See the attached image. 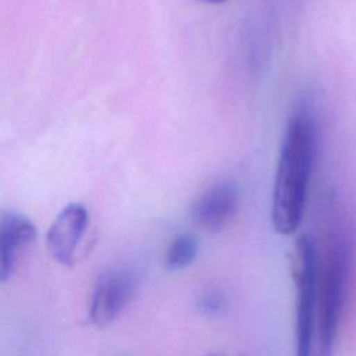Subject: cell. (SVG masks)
<instances>
[{
	"mask_svg": "<svg viewBox=\"0 0 356 356\" xmlns=\"http://www.w3.org/2000/svg\"><path fill=\"white\" fill-rule=\"evenodd\" d=\"M239 189L232 181H218L209 186L192 204V221L207 232L222 231L236 216Z\"/></svg>",
	"mask_w": 356,
	"mask_h": 356,
	"instance_id": "cell-5",
	"label": "cell"
},
{
	"mask_svg": "<svg viewBox=\"0 0 356 356\" xmlns=\"http://www.w3.org/2000/svg\"><path fill=\"white\" fill-rule=\"evenodd\" d=\"M206 356H224V355H218V353H209Z\"/></svg>",
	"mask_w": 356,
	"mask_h": 356,
	"instance_id": "cell-11",
	"label": "cell"
},
{
	"mask_svg": "<svg viewBox=\"0 0 356 356\" xmlns=\"http://www.w3.org/2000/svg\"><path fill=\"white\" fill-rule=\"evenodd\" d=\"M316 149L314 115L307 107H298L284 132L273 189L271 222L281 235L296 232L303 220Z\"/></svg>",
	"mask_w": 356,
	"mask_h": 356,
	"instance_id": "cell-2",
	"label": "cell"
},
{
	"mask_svg": "<svg viewBox=\"0 0 356 356\" xmlns=\"http://www.w3.org/2000/svg\"><path fill=\"white\" fill-rule=\"evenodd\" d=\"M36 238L35 225L14 211L0 213V281H7L13 273L17 253Z\"/></svg>",
	"mask_w": 356,
	"mask_h": 356,
	"instance_id": "cell-7",
	"label": "cell"
},
{
	"mask_svg": "<svg viewBox=\"0 0 356 356\" xmlns=\"http://www.w3.org/2000/svg\"><path fill=\"white\" fill-rule=\"evenodd\" d=\"M88 211L79 203H70L58 213L46 238L47 249L54 260L65 267L74 264L76 249L88 228Z\"/></svg>",
	"mask_w": 356,
	"mask_h": 356,
	"instance_id": "cell-6",
	"label": "cell"
},
{
	"mask_svg": "<svg viewBox=\"0 0 356 356\" xmlns=\"http://www.w3.org/2000/svg\"><path fill=\"white\" fill-rule=\"evenodd\" d=\"M138 282V274L128 267H115L103 273L90 296L89 320L92 324L104 327L113 323L135 296Z\"/></svg>",
	"mask_w": 356,
	"mask_h": 356,
	"instance_id": "cell-4",
	"label": "cell"
},
{
	"mask_svg": "<svg viewBox=\"0 0 356 356\" xmlns=\"http://www.w3.org/2000/svg\"><path fill=\"white\" fill-rule=\"evenodd\" d=\"M293 280L296 286L295 356H313L317 318V286L316 243L312 234H303L296 241Z\"/></svg>",
	"mask_w": 356,
	"mask_h": 356,
	"instance_id": "cell-3",
	"label": "cell"
},
{
	"mask_svg": "<svg viewBox=\"0 0 356 356\" xmlns=\"http://www.w3.org/2000/svg\"><path fill=\"white\" fill-rule=\"evenodd\" d=\"M197 239L191 234L177 235L167 248L165 266L170 270H182L189 267L197 254Z\"/></svg>",
	"mask_w": 356,
	"mask_h": 356,
	"instance_id": "cell-8",
	"label": "cell"
},
{
	"mask_svg": "<svg viewBox=\"0 0 356 356\" xmlns=\"http://www.w3.org/2000/svg\"><path fill=\"white\" fill-rule=\"evenodd\" d=\"M206 3H210V4H220V3H224L225 0H203Z\"/></svg>",
	"mask_w": 356,
	"mask_h": 356,
	"instance_id": "cell-10",
	"label": "cell"
},
{
	"mask_svg": "<svg viewBox=\"0 0 356 356\" xmlns=\"http://www.w3.org/2000/svg\"><path fill=\"white\" fill-rule=\"evenodd\" d=\"M227 299L224 293L217 288L204 289L197 298L196 307L204 316H217L225 309Z\"/></svg>",
	"mask_w": 356,
	"mask_h": 356,
	"instance_id": "cell-9",
	"label": "cell"
},
{
	"mask_svg": "<svg viewBox=\"0 0 356 356\" xmlns=\"http://www.w3.org/2000/svg\"><path fill=\"white\" fill-rule=\"evenodd\" d=\"M316 243L317 318L313 356H332L355 263V234L346 210L328 200Z\"/></svg>",
	"mask_w": 356,
	"mask_h": 356,
	"instance_id": "cell-1",
	"label": "cell"
}]
</instances>
